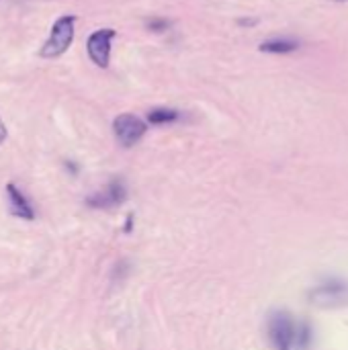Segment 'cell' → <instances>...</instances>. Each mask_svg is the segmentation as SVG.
<instances>
[{
	"label": "cell",
	"instance_id": "cell-13",
	"mask_svg": "<svg viewBox=\"0 0 348 350\" xmlns=\"http://www.w3.org/2000/svg\"><path fill=\"white\" fill-rule=\"evenodd\" d=\"M254 23H256V21H248V18H242V21H240V25H254Z\"/></svg>",
	"mask_w": 348,
	"mask_h": 350
},
{
	"label": "cell",
	"instance_id": "cell-1",
	"mask_svg": "<svg viewBox=\"0 0 348 350\" xmlns=\"http://www.w3.org/2000/svg\"><path fill=\"white\" fill-rule=\"evenodd\" d=\"M312 308L322 312H338L348 308V281L340 277H324L306 293Z\"/></svg>",
	"mask_w": 348,
	"mask_h": 350
},
{
	"label": "cell",
	"instance_id": "cell-6",
	"mask_svg": "<svg viewBox=\"0 0 348 350\" xmlns=\"http://www.w3.org/2000/svg\"><path fill=\"white\" fill-rule=\"evenodd\" d=\"M115 37L113 29H98L88 37L86 51L98 68H107L111 59V41Z\"/></svg>",
	"mask_w": 348,
	"mask_h": 350
},
{
	"label": "cell",
	"instance_id": "cell-11",
	"mask_svg": "<svg viewBox=\"0 0 348 350\" xmlns=\"http://www.w3.org/2000/svg\"><path fill=\"white\" fill-rule=\"evenodd\" d=\"M113 275L117 277V283H119V281H123V279L129 275V262H127V260H121V262H117V265H115V271H113Z\"/></svg>",
	"mask_w": 348,
	"mask_h": 350
},
{
	"label": "cell",
	"instance_id": "cell-12",
	"mask_svg": "<svg viewBox=\"0 0 348 350\" xmlns=\"http://www.w3.org/2000/svg\"><path fill=\"white\" fill-rule=\"evenodd\" d=\"M6 139V127H4V123H2V119H0V144Z\"/></svg>",
	"mask_w": 348,
	"mask_h": 350
},
{
	"label": "cell",
	"instance_id": "cell-9",
	"mask_svg": "<svg viewBox=\"0 0 348 350\" xmlns=\"http://www.w3.org/2000/svg\"><path fill=\"white\" fill-rule=\"evenodd\" d=\"M180 119V113L170 107H158L148 113V123L150 125H168Z\"/></svg>",
	"mask_w": 348,
	"mask_h": 350
},
{
	"label": "cell",
	"instance_id": "cell-4",
	"mask_svg": "<svg viewBox=\"0 0 348 350\" xmlns=\"http://www.w3.org/2000/svg\"><path fill=\"white\" fill-rule=\"evenodd\" d=\"M146 131H148L146 121H142L137 115L131 113H123L113 121V133L123 148H133L135 144H139Z\"/></svg>",
	"mask_w": 348,
	"mask_h": 350
},
{
	"label": "cell",
	"instance_id": "cell-14",
	"mask_svg": "<svg viewBox=\"0 0 348 350\" xmlns=\"http://www.w3.org/2000/svg\"><path fill=\"white\" fill-rule=\"evenodd\" d=\"M338 2H343V0H338Z\"/></svg>",
	"mask_w": 348,
	"mask_h": 350
},
{
	"label": "cell",
	"instance_id": "cell-2",
	"mask_svg": "<svg viewBox=\"0 0 348 350\" xmlns=\"http://www.w3.org/2000/svg\"><path fill=\"white\" fill-rule=\"evenodd\" d=\"M299 322L287 310H275L267 318V338L273 350H297Z\"/></svg>",
	"mask_w": 348,
	"mask_h": 350
},
{
	"label": "cell",
	"instance_id": "cell-10",
	"mask_svg": "<svg viewBox=\"0 0 348 350\" xmlns=\"http://www.w3.org/2000/svg\"><path fill=\"white\" fill-rule=\"evenodd\" d=\"M148 29L150 31H154V33H162V31H166L168 29V21H164V18H150L148 21Z\"/></svg>",
	"mask_w": 348,
	"mask_h": 350
},
{
	"label": "cell",
	"instance_id": "cell-7",
	"mask_svg": "<svg viewBox=\"0 0 348 350\" xmlns=\"http://www.w3.org/2000/svg\"><path fill=\"white\" fill-rule=\"evenodd\" d=\"M6 197H8V209L14 217L18 219H27V221H33L35 219V209L31 205V201L18 191L16 185H6Z\"/></svg>",
	"mask_w": 348,
	"mask_h": 350
},
{
	"label": "cell",
	"instance_id": "cell-5",
	"mask_svg": "<svg viewBox=\"0 0 348 350\" xmlns=\"http://www.w3.org/2000/svg\"><path fill=\"white\" fill-rule=\"evenodd\" d=\"M127 195H129V193H127L125 183H123L121 178H115V180H111L109 185H105L101 191L92 193V195L86 199V205L92 207V209H103V211H107V209H115V207L123 205V203L127 201Z\"/></svg>",
	"mask_w": 348,
	"mask_h": 350
},
{
	"label": "cell",
	"instance_id": "cell-8",
	"mask_svg": "<svg viewBox=\"0 0 348 350\" xmlns=\"http://www.w3.org/2000/svg\"><path fill=\"white\" fill-rule=\"evenodd\" d=\"M299 47V41L295 39H269L260 43V51L265 53H291Z\"/></svg>",
	"mask_w": 348,
	"mask_h": 350
},
{
	"label": "cell",
	"instance_id": "cell-3",
	"mask_svg": "<svg viewBox=\"0 0 348 350\" xmlns=\"http://www.w3.org/2000/svg\"><path fill=\"white\" fill-rule=\"evenodd\" d=\"M74 27H76V16L74 14H64L55 21L53 29H51V35L49 39L45 41L43 49H41V55L43 57H57L62 55L72 39H74Z\"/></svg>",
	"mask_w": 348,
	"mask_h": 350
}]
</instances>
